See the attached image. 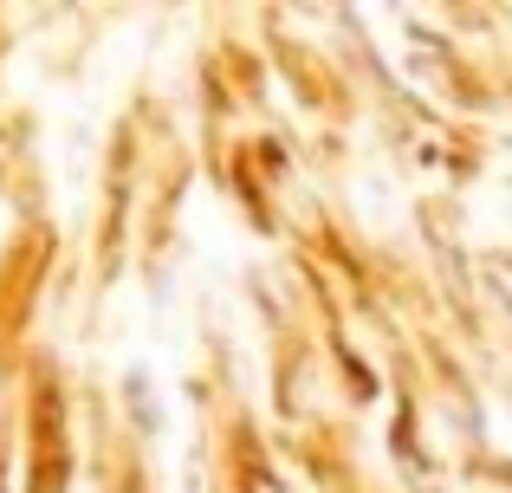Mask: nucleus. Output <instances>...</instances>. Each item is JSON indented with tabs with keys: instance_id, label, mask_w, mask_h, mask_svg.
I'll list each match as a JSON object with an SVG mask.
<instances>
[{
	"instance_id": "nucleus-1",
	"label": "nucleus",
	"mask_w": 512,
	"mask_h": 493,
	"mask_svg": "<svg viewBox=\"0 0 512 493\" xmlns=\"http://www.w3.org/2000/svg\"><path fill=\"white\" fill-rule=\"evenodd\" d=\"M124 396H130V409H137V422H143V429H163V416H156V409H150V377H143V370H130V377H124Z\"/></svg>"
}]
</instances>
